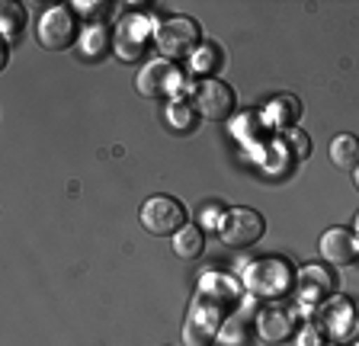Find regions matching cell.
<instances>
[{"mask_svg": "<svg viewBox=\"0 0 359 346\" xmlns=\"http://www.w3.org/2000/svg\"><path fill=\"white\" fill-rule=\"evenodd\" d=\"M299 331V314L289 305H279V301H269L266 308H260L254 314V337L266 346H279Z\"/></svg>", "mask_w": 359, "mask_h": 346, "instance_id": "8fae6325", "label": "cell"}, {"mask_svg": "<svg viewBox=\"0 0 359 346\" xmlns=\"http://www.w3.org/2000/svg\"><path fill=\"white\" fill-rule=\"evenodd\" d=\"M318 250H321V256L330 266H350L359 260V237L350 228H327L321 234Z\"/></svg>", "mask_w": 359, "mask_h": 346, "instance_id": "4fadbf2b", "label": "cell"}, {"mask_svg": "<svg viewBox=\"0 0 359 346\" xmlns=\"http://www.w3.org/2000/svg\"><path fill=\"white\" fill-rule=\"evenodd\" d=\"M202 250H205V234H202L199 225H183L177 234H173V254L180 256V260H196V256H202Z\"/></svg>", "mask_w": 359, "mask_h": 346, "instance_id": "ac0fdd59", "label": "cell"}, {"mask_svg": "<svg viewBox=\"0 0 359 346\" xmlns=\"http://www.w3.org/2000/svg\"><path fill=\"white\" fill-rule=\"evenodd\" d=\"M353 234L359 237V215H356V221H353Z\"/></svg>", "mask_w": 359, "mask_h": 346, "instance_id": "f1b7e54d", "label": "cell"}, {"mask_svg": "<svg viewBox=\"0 0 359 346\" xmlns=\"http://www.w3.org/2000/svg\"><path fill=\"white\" fill-rule=\"evenodd\" d=\"M356 346H359V343H356Z\"/></svg>", "mask_w": 359, "mask_h": 346, "instance_id": "4dcf8cb0", "label": "cell"}, {"mask_svg": "<svg viewBox=\"0 0 359 346\" xmlns=\"http://www.w3.org/2000/svg\"><path fill=\"white\" fill-rule=\"evenodd\" d=\"M109 46H112V36L106 32L103 23H90L87 29L81 32V55L83 58H100V55H106Z\"/></svg>", "mask_w": 359, "mask_h": 346, "instance_id": "ffe728a7", "label": "cell"}, {"mask_svg": "<svg viewBox=\"0 0 359 346\" xmlns=\"http://www.w3.org/2000/svg\"><path fill=\"white\" fill-rule=\"evenodd\" d=\"M283 141H285V148H289L292 160H305L308 154H311V138H308L302 128H289L283 135Z\"/></svg>", "mask_w": 359, "mask_h": 346, "instance_id": "cb8c5ba5", "label": "cell"}, {"mask_svg": "<svg viewBox=\"0 0 359 346\" xmlns=\"http://www.w3.org/2000/svg\"><path fill=\"white\" fill-rule=\"evenodd\" d=\"M167 125L173 132H189L196 125V106L187 99H170L167 103Z\"/></svg>", "mask_w": 359, "mask_h": 346, "instance_id": "603a6c76", "label": "cell"}, {"mask_svg": "<svg viewBox=\"0 0 359 346\" xmlns=\"http://www.w3.org/2000/svg\"><path fill=\"white\" fill-rule=\"evenodd\" d=\"M142 228L148 234H154V237H173V234L180 231V228L187 225V209H183V202L173 196H151L144 199L142 205Z\"/></svg>", "mask_w": 359, "mask_h": 346, "instance_id": "ba28073f", "label": "cell"}, {"mask_svg": "<svg viewBox=\"0 0 359 346\" xmlns=\"http://www.w3.org/2000/svg\"><path fill=\"white\" fill-rule=\"evenodd\" d=\"M154 46H157V55L167 61L193 58V52L202 46V29L189 16H170L164 23H157Z\"/></svg>", "mask_w": 359, "mask_h": 346, "instance_id": "3957f363", "label": "cell"}, {"mask_svg": "<svg viewBox=\"0 0 359 346\" xmlns=\"http://www.w3.org/2000/svg\"><path fill=\"white\" fill-rule=\"evenodd\" d=\"M231 138L234 141H241L244 148H263V144L269 141V128H266V122H263V113H257V109H247V113H241V116H234L231 119Z\"/></svg>", "mask_w": 359, "mask_h": 346, "instance_id": "9a60e30c", "label": "cell"}, {"mask_svg": "<svg viewBox=\"0 0 359 346\" xmlns=\"http://www.w3.org/2000/svg\"><path fill=\"white\" fill-rule=\"evenodd\" d=\"M263 231H266L263 215L254 209H247V205L228 209L222 219V228H218V234H222V241L228 244V247H254L263 237Z\"/></svg>", "mask_w": 359, "mask_h": 346, "instance_id": "30bf717a", "label": "cell"}, {"mask_svg": "<svg viewBox=\"0 0 359 346\" xmlns=\"http://www.w3.org/2000/svg\"><path fill=\"white\" fill-rule=\"evenodd\" d=\"M295 298L302 308H321L324 301L337 292V276L324 263H305L295 270Z\"/></svg>", "mask_w": 359, "mask_h": 346, "instance_id": "9c48e42d", "label": "cell"}, {"mask_svg": "<svg viewBox=\"0 0 359 346\" xmlns=\"http://www.w3.org/2000/svg\"><path fill=\"white\" fill-rule=\"evenodd\" d=\"M299 119H302V99L295 93H279L263 109V122H266L269 132H283L285 135L289 128H295Z\"/></svg>", "mask_w": 359, "mask_h": 346, "instance_id": "5bb4252c", "label": "cell"}, {"mask_svg": "<svg viewBox=\"0 0 359 346\" xmlns=\"http://www.w3.org/2000/svg\"><path fill=\"white\" fill-rule=\"evenodd\" d=\"M321 337H324V333L318 331L314 324H308V327H302V331H299V340H295V343H299V346H321Z\"/></svg>", "mask_w": 359, "mask_h": 346, "instance_id": "484cf974", "label": "cell"}, {"mask_svg": "<svg viewBox=\"0 0 359 346\" xmlns=\"http://www.w3.org/2000/svg\"><path fill=\"white\" fill-rule=\"evenodd\" d=\"M222 64H224L222 48H218L215 42H202L193 52V58H189V74L202 77V81H212V74H215Z\"/></svg>", "mask_w": 359, "mask_h": 346, "instance_id": "e0dca14e", "label": "cell"}, {"mask_svg": "<svg viewBox=\"0 0 359 346\" xmlns=\"http://www.w3.org/2000/svg\"><path fill=\"white\" fill-rule=\"evenodd\" d=\"M193 106L202 119L209 122H224L234 116V106H238V97L224 81H199L193 87Z\"/></svg>", "mask_w": 359, "mask_h": 346, "instance_id": "7c38bea8", "label": "cell"}, {"mask_svg": "<svg viewBox=\"0 0 359 346\" xmlns=\"http://www.w3.org/2000/svg\"><path fill=\"white\" fill-rule=\"evenodd\" d=\"M250 333H254V327L244 321V317L231 314L228 321L222 324V331H218V346H247V340H250Z\"/></svg>", "mask_w": 359, "mask_h": 346, "instance_id": "7402d4cb", "label": "cell"}, {"mask_svg": "<svg viewBox=\"0 0 359 346\" xmlns=\"http://www.w3.org/2000/svg\"><path fill=\"white\" fill-rule=\"evenodd\" d=\"M334 346H337V343H334Z\"/></svg>", "mask_w": 359, "mask_h": 346, "instance_id": "f546056e", "label": "cell"}, {"mask_svg": "<svg viewBox=\"0 0 359 346\" xmlns=\"http://www.w3.org/2000/svg\"><path fill=\"white\" fill-rule=\"evenodd\" d=\"M244 301V289L228 272H205L196 286V298L183 321V343L187 346H209L218 337L222 324L238 311Z\"/></svg>", "mask_w": 359, "mask_h": 346, "instance_id": "6da1fadb", "label": "cell"}, {"mask_svg": "<svg viewBox=\"0 0 359 346\" xmlns=\"http://www.w3.org/2000/svg\"><path fill=\"white\" fill-rule=\"evenodd\" d=\"M22 26H26V10H22V4H16V0L0 4V32H4L7 42H13V39L20 36Z\"/></svg>", "mask_w": 359, "mask_h": 346, "instance_id": "44dd1931", "label": "cell"}, {"mask_svg": "<svg viewBox=\"0 0 359 346\" xmlns=\"http://www.w3.org/2000/svg\"><path fill=\"white\" fill-rule=\"evenodd\" d=\"M154 16L148 13H128L119 20L116 32H112V52L119 55L122 61H135L142 58L148 42H154Z\"/></svg>", "mask_w": 359, "mask_h": 346, "instance_id": "52a82bcc", "label": "cell"}, {"mask_svg": "<svg viewBox=\"0 0 359 346\" xmlns=\"http://www.w3.org/2000/svg\"><path fill=\"white\" fill-rule=\"evenodd\" d=\"M77 13L74 7L67 4H58V7H48L42 16H39V26H36V36L42 42V48L48 52H65L77 42Z\"/></svg>", "mask_w": 359, "mask_h": 346, "instance_id": "8992f818", "label": "cell"}, {"mask_svg": "<svg viewBox=\"0 0 359 346\" xmlns=\"http://www.w3.org/2000/svg\"><path fill=\"white\" fill-rule=\"evenodd\" d=\"M224 205H218V202H209V205H202L199 209V228L202 231H218L222 228V219H224Z\"/></svg>", "mask_w": 359, "mask_h": 346, "instance_id": "d4e9b609", "label": "cell"}, {"mask_svg": "<svg viewBox=\"0 0 359 346\" xmlns=\"http://www.w3.org/2000/svg\"><path fill=\"white\" fill-rule=\"evenodd\" d=\"M97 10H106V4H74V13H83V16H100Z\"/></svg>", "mask_w": 359, "mask_h": 346, "instance_id": "4316f807", "label": "cell"}, {"mask_svg": "<svg viewBox=\"0 0 359 346\" xmlns=\"http://www.w3.org/2000/svg\"><path fill=\"white\" fill-rule=\"evenodd\" d=\"M327 154H330V164H334L337 170H356L359 167V138L350 135V132L334 135Z\"/></svg>", "mask_w": 359, "mask_h": 346, "instance_id": "2e32d148", "label": "cell"}, {"mask_svg": "<svg viewBox=\"0 0 359 346\" xmlns=\"http://www.w3.org/2000/svg\"><path fill=\"white\" fill-rule=\"evenodd\" d=\"M241 286L254 301H279L295 289V266L285 256H260L244 266Z\"/></svg>", "mask_w": 359, "mask_h": 346, "instance_id": "7a4b0ae2", "label": "cell"}, {"mask_svg": "<svg viewBox=\"0 0 359 346\" xmlns=\"http://www.w3.org/2000/svg\"><path fill=\"white\" fill-rule=\"evenodd\" d=\"M138 93L148 99L157 97H170V99H183V87H187V74L167 58H151L135 81Z\"/></svg>", "mask_w": 359, "mask_h": 346, "instance_id": "5b68a950", "label": "cell"}, {"mask_svg": "<svg viewBox=\"0 0 359 346\" xmlns=\"http://www.w3.org/2000/svg\"><path fill=\"white\" fill-rule=\"evenodd\" d=\"M314 327L330 340V343H346L359 331V311L353 298L346 295H330L321 308H314Z\"/></svg>", "mask_w": 359, "mask_h": 346, "instance_id": "277c9868", "label": "cell"}, {"mask_svg": "<svg viewBox=\"0 0 359 346\" xmlns=\"http://www.w3.org/2000/svg\"><path fill=\"white\" fill-rule=\"evenodd\" d=\"M353 183H356V189H359V167L353 170Z\"/></svg>", "mask_w": 359, "mask_h": 346, "instance_id": "83f0119b", "label": "cell"}, {"mask_svg": "<svg viewBox=\"0 0 359 346\" xmlns=\"http://www.w3.org/2000/svg\"><path fill=\"white\" fill-rule=\"evenodd\" d=\"M254 158H257V164H260L266 173H273V177H276V173H283V170H289V164H292V154H289V148H285L283 138L266 141L263 148H257Z\"/></svg>", "mask_w": 359, "mask_h": 346, "instance_id": "d6986e66", "label": "cell"}]
</instances>
